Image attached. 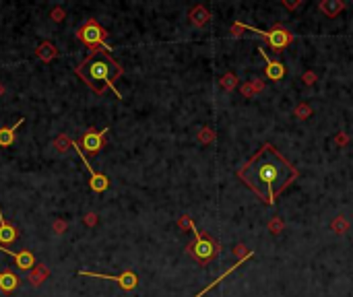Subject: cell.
Wrapping results in <instances>:
<instances>
[{
  "label": "cell",
  "mask_w": 353,
  "mask_h": 297,
  "mask_svg": "<svg viewBox=\"0 0 353 297\" xmlns=\"http://www.w3.org/2000/svg\"><path fill=\"white\" fill-rule=\"evenodd\" d=\"M238 178L264 204L273 206L281 192L295 182L297 169L271 143H266L254 157H250L238 169Z\"/></svg>",
  "instance_id": "cell-1"
},
{
  "label": "cell",
  "mask_w": 353,
  "mask_h": 297,
  "mask_svg": "<svg viewBox=\"0 0 353 297\" xmlns=\"http://www.w3.org/2000/svg\"><path fill=\"white\" fill-rule=\"evenodd\" d=\"M112 73L118 77L122 71H120V66H118L114 60H110V58H102V56L89 58L85 64L77 68V75H81L83 79H85L87 85L91 87L93 91H97V93H102V91H104V85H108V87H112V89H114ZM114 93H116L118 99L122 97L116 89H114Z\"/></svg>",
  "instance_id": "cell-2"
},
{
  "label": "cell",
  "mask_w": 353,
  "mask_h": 297,
  "mask_svg": "<svg viewBox=\"0 0 353 297\" xmlns=\"http://www.w3.org/2000/svg\"><path fill=\"white\" fill-rule=\"evenodd\" d=\"M233 29H235V31H238V29H248V31H252V33H258V36H262V38L268 42V46H271L275 52H281L283 48H287V46L291 44V40H293V33L287 31V29H283L281 25L273 27L271 31H264V29H256V27L246 25V23H235Z\"/></svg>",
  "instance_id": "cell-3"
},
{
  "label": "cell",
  "mask_w": 353,
  "mask_h": 297,
  "mask_svg": "<svg viewBox=\"0 0 353 297\" xmlns=\"http://www.w3.org/2000/svg\"><path fill=\"white\" fill-rule=\"evenodd\" d=\"M106 29L104 27H99V23L97 21H93V19H89L87 23H85V27L83 29H79V33H77V38L85 44V46H89L93 52H97V48H102L104 52H110L112 48L106 44Z\"/></svg>",
  "instance_id": "cell-4"
},
{
  "label": "cell",
  "mask_w": 353,
  "mask_h": 297,
  "mask_svg": "<svg viewBox=\"0 0 353 297\" xmlns=\"http://www.w3.org/2000/svg\"><path fill=\"white\" fill-rule=\"evenodd\" d=\"M188 223V227L194 231V243H190V252L194 254V258L196 260H200V262H209L213 256H215V243H213V239L211 237H207V235H203V231H198V227L188 219L186 221Z\"/></svg>",
  "instance_id": "cell-5"
},
{
  "label": "cell",
  "mask_w": 353,
  "mask_h": 297,
  "mask_svg": "<svg viewBox=\"0 0 353 297\" xmlns=\"http://www.w3.org/2000/svg\"><path fill=\"white\" fill-rule=\"evenodd\" d=\"M79 274H83V276H95V278H106V281H116L124 291H132L134 287L139 285L137 274L130 272V270L118 274V276H114V274H99V272H87V270H79Z\"/></svg>",
  "instance_id": "cell-6"
},
{
  "label": "cell",
  "mask_w": 353,
  "mask_h": 297,
  "mask_svg": "<svg viewBox=\"0 0 353 297\" xmlns=\"http://www.w3.org/2000/svg\"><path fill=\"white\" fill-rule=\"evenodd\" d=\"M71 145L77 149V153H79V157H81V161L87 165V169H89V173H91V190L93 192H104V190H108V186H110V182H108V178L104 176V173H97L91 165H89V161H87V157H85V153L81 151V147L75 143V141H71Z\"/></svg>",
  "instance_id": "cell-7"
},
{
  "label": "cell",
  "mask_w": 353,
  "mask_h": 297,
  "mask_svg": "<svg viewBox=\"0 0 353 297\" xmlns=\"http://www.w3.org/2000/svg\"><path fill=\"white\" fill-rule=\"evenodd\" d=\"M106 132H108V128L99 130V132L95 128H89L85 132V136H83V147H85L89 153H97L106 143Z\"/></svg>",
  "instance_id": "cell-8"
},
{
  "label": "cell",
  "mask_w": 353,
  "mask_h": 297,
  "mask_svg": "<svg viewBox=\"0 0 353 297\" xmlns=\"http://www.w3.org/2000/svg\"><path fill=\"white\" fill-rule=\"evenodd\" d=\"M258 50H260V56L266 60V77L271 79V81H281L285 77V66L279 60H271V58H268L264 48H258Z\"/></svg>",
  "instance_id": "cell-9"
},
{
  "label": "cell",
  "mask_w": 353,
  "mask_h": 297,
  "mask_svg": "<svg viewBox=\"0 0 353 297\" xmlns=\"http://www.w3.org/2000/svg\"><path fill=\"white\" fill-rule=\"evenodd\" d=\"M252 256H254V252H248V254L244 256V258H240V260H238V262H235V264H233L231 268H227L225 272H221V276H217V278H215V281H211V283H209V285H207V287H205L203 291H200V293H196L194 297H205V295H207V293H209V291H211V289H213L215 285H219V283L223 281V278H225V276H229V274H231V272H233L235 268H240V266L244 264V262H246V260H250Z\"/></svg>",
  "instance_id": "cell-10"
},
{
  "label": "cell",
  "mask_w": 353,
  "mask_h": 297,
  "mask_svg": "<svg viewBox=\"0 0 353 297\" xmlns=\"http://www.w3.org/2000/svg\"><path fill=\"white\" fill-rule=\"evenodd\" d=\"M3 252H7V254H11L13 258H15V262H17V266L19 268H23V270H29V268H33V264H36V258H33V254L31 252H11V250H7V248H0Z\"/></svg>",
  "instance_id": "cell-11"
},
{
  "label": "cell",
  "mask_w": 353,
  "mask_h": 297,
  "mask_svg": "<svg viewBox=\"0 0 353 297\" xmlns=\"http://www.w3.org/2000/svg\"><path fill=\"white\" fill-rule=\"evenodd\" d=\"M17 235H19V233H17V227L9 225L5 221L3 211H0V243H13L17 239Z\"/></svg>",
  "instance_id": "cell-12"
},
{
  "label": "cell",
  "mask_w": 353,
  "mask_h": 297,
  "mask_svg": "<svg viewBox=\"0 0 353 297\" xmlns=\"http://www.w3.org/2000/svg\"><path fill=\"white\" fill-rule=\"evenodd\" d=\"M23 118L17 122L15 126H7V128H0V147H11L13 143H15V132H17V128H19L21 124H23Z\"/></svg>",
  "instance_id": "cell-13"
},
{
  "label": "cell",
  "mask_w": 353,
  "mask_h": 297,
  "mask_svg": "<svg viewBox=\"0 0 353 297\" xmlns=\"http://www.w3.org/2000/svg\"><path fill=\"white\" fill-rule=\"evenodd\" d=\"M17 285H19V278H17L15 272L7 270V272H0V289H3L5 293H11L17 289Z\"/></svg>",
  "instance_id": "cell-14"
},
{
  "label": "cell",
  "mask_w": 353,
  "mask_h": 297,
  "mask_svg": "<svg viewBox=\"0 0 353 297\" xmlns=\"http://www.w3.org/2000/svg\"><path fill=\"white\" fill-rule=\"evenodd\" d=\"M320 11H322L326 17H337V13L343 11V3H322V5H320Z\"/></svg>",
  "instance_id": "cell-15"
},
{
  "label": "cell",
  "mask_w": 353,
  "mask_h": 297,
  "mask_svg": "<svg viewBox=\"0 0 353 297\" xmlns=\"http://www.w3.org/2000/svg\"><path fill=\"white\" fill-rule=\"evenodd\" d=\"M50 274V270L48 268H44V266H38V270L33 272V274H29V281H33V285H40L44 278Z\"/></svg>",
  "instance_id": "cell-16"
},
{
  "label": "cell",
  "mask_w": 353,
  "mask_h": 297,
  "mask_svg": "<svg viewBox=\"0 0 353 297\" xmlns=\"http://www.w3.org/2000/svg\"><path fill=\"white\" fill-rule=\"evenodd\" d=\"M40 54H42L44 60H50V58H54V56H56V48H54L52 44H42Z\"/></svg>",
  "instance_id": "cell-17"
},
{
  "label": "cell",
  "mask_w": 353,
  "mask_h": 297,
  "mask_svg": "<svg viewBox=\"0 0 353 297\" xmlns=\"http://www.w3.org/2000/svg\"><path fill=\"white\" fill-rule=\"evenodd\" d=\"M64 229H66V223H64V221H58V223H56V233H62Z\"/></svg>",
  "instance_id": "cell-18"
},
{
  "label": "cell",
  "mask_w": 353,
  "mask_h": 297,
  "mask_svg": "<svg viewBox=\"0 0 353 297\" xmlns=\"http://www.w3.org/2000/svg\"><path fill=\"white\" fill-rule=\"evenodd\" d=\"M85 221H87V225H95V213H87Z\"/></svg>",
  "instance_id": "cell-19"
},
{
  "label": "cell",
  "mask_w": 353,
  "mask_h": 297,
  "mask_svg": "<svg viewBox=\"0 0 353 297\" xmlns=\"http://www.w3.org/2000/svg\"><path fill=\"white\" fill-rule=\"evenodd\" d=\"M62 15H64V13H62L60 9H56V11H54V17H52V19H54V21H62Z\"/></svg>",
  "instance_id": "cell-20"
},
{
  "label": "cell",
  "mask_w": 353,
  "mask_h": 297,
  "mask_svg": "<svg viewBox=\"0 0 353 297\" xmlns=\"http://www.w3.org/2000/svg\"><path fill=\"white\" fill-rule=\"evenodd\" d=\"M3 93H5V87H3V85H0V95H3Z\"/></svg>",
  "instance_id": "cell-21"
}]
</instances>
